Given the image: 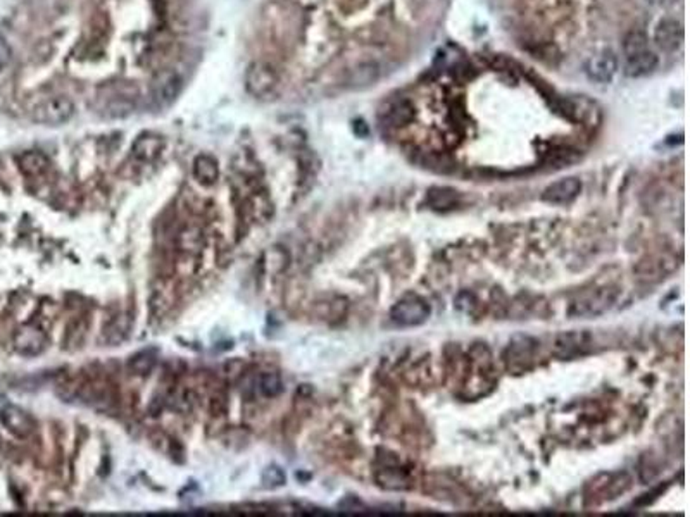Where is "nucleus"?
<instances>
[{
	"mask_svg": "<svg viewBox=\"0 0 690 517\" xmlns=\"http://www.w3.org/2000/svg\"><path fill=\"white\" fill-rule=\"evenodd\" d=\"M75 104L66 95H52L37 102L30 111V116L35 123L45 124V126H60L73 119Z\"/></svg>",
	"mask_w": 690,
	"mask_h": 517,
	"instance_id": "f257e3e1",
	"label": "nucleus"
},
{
	"mask_svg": "<svg viewBox=\"0 0 690 517\" xmlns=\"http://www.w3.org/2000/svg\"><path fill=\"white\" fill-rule=\"evenodd\" d=\"M280 76L268 63L255 60L245 71V90L257 100H269L278 92Z\"/></svg>",
	"mask_w": 690,
	"mask_h": 517,
	"instance_id": "f03ea898",
	"label": "nucleus"
},
{
	"mask_svg": "<svg viewBox=\"0 0 690 517\" xmlns=\"http://www.w3.org/2000/svg\"><path fill=\"white\" fill-rule=\"evenodd\" d=\"M101 111L108 117H124L135 109V95L133 89L127 85L109 86L104 95H98Z\"/></svg>",
	"mask_w": 690,
	"mask_h": 517,
	"instance_id": "7ed1b4c3",
	"label": "nucleus"
},
{
	"mask_svg": "<svg viewBox=\"0 0 690 517\" xmlns=\"http://www.w3.org/2000/svg\"><path fill=\"white\" fill-rule=\"evenodd\" d=\"M390 315L395 325L404 326V328L419 326L428 319L430 306L418 295H407L399 303H395Z\"/></svg>",
	"mask_w": 690,
	"mask_h": 517,
	"instance_id": "20e7f679",
	"label": "nucleus"
},
{
	"mask_svg": "<svg viewBox=\"0 0 690 517\" xmlns=\"http://www.w3.org/2000/svg\"><path fill=\"white\" fill-rule=\"evenodd\" d=\"M0 423L18 438H28L35 431L33 417L21 407L9 404L4 397H0Z\"/></svg>",
	"mask_w": 690,
	"mask_h": 517,
	"instance_id": "39448f33",
	"label": "nucleus"
},
{
	"mask_svg": "<svg viewBox=\"0 0 690 517\" xmlns=\"http://www.w3.org/2000/svg\"><path fill=\"white\" fill-rule=\"evenodd\" d=\"M183 79L180 74L174 71H161L154 76L151 85L152 100L159 105V107H166V105L173 104L177 100L178 95L181 93Z\"/></svg>",
	"mask_w": 690,
	"mask_h": 517,
	"instance_id": "423d86ee",
	"label": "nucleus"
},
{
	"mask_svg": "<svg viewBox=\"0 0 690 517\" xmlns=\"http://www.w3.org/2000/svg\"><path fill=\"white\" fill-rule=\"evenodd\" d=\"M76 395L85 402L87 405L97 407V409H109L114 402L113 385H109L104 379H94L78 386Z\"/></svg>",
	"mask_w": 690,
	"mask_h": 517,
	"instance_id": "0eeeda50",
	"label": "nucleus"
},
{
	"mask_svg": "<svg viewBox=\"0 0 690 517\" xmlns=\"http://www.w3.org/2000/svg\"><path fill=\"white\" fill-rule=\"evenodd\" d=\"M618 71V59L613 52H601L585 63V74L594 83L613 81Z\"/></svg>",
	"mask_w": 690,
	"mask_h": 517,
	"instance_id": "6e6552de",
	"label": "nucleus"
},
{
	"mask_svg": "<svg viewBox=\"0 0 690 517\" xmlns=\"http://www.w3.org/2000/svg\"><path fill=\"white\" fill-rule=\"evenodd\" d=\"M14 348L25 357H37L47 348V334L33 326H25L14 334Z\"/></svg>",
	"mask_w": 690,
	"mask_h": 517,
	"instance_id": "1a4fd4ad",
	"label": "nucleus"
},
{
	"mask_svg": "<svg viewBox=\"0 0 690 517\" xmlns=\"http://www.w3.org/2000/svg\"><path fill=\"white\" fill-rule=\"evenodd\" d=\"M654 41L661 51L675 52L684 41V28L675 19H663L654 30Z\"/></svg>",
	"mask_w": 690,
	"mask_h": 517,
	"instance_id": "9d476101",
	"label": "nucleus"
},
{
	"mask_svg": "<svg viewBox=\"0 0 690 517\" xmlns=\"http://www.w3.org/2000/svg\"><path fill=\"white\" fill-rule=\"evenodd\" d=\"M580 190L582 181L578 178H563V180L554 181V183L545 188L542 199L549 204H568L573 199H577Z\"/></svg>",
	"mask_w": 690,
	"mask_h": 517,
	"instance_id": "9b49d317",
	"label": "nucleus"
},
{
	"mask_svg": "<svg viewBox=\"0 0 690 517\" xmlns=\"http://www.w3.org/2000/svg\"><path fill=\"white\" fill-rule=\"evenodd\" d=\"M658 64H659L658 55H656L653 51L647 48V51L640 52V54L627 57V59H625L623 73L625 76H628V78H642V76L653 73L656 67H658Z\"/></svg>",
	"mask_w": 690,
	"mask_h": 517,
	"instance_id": "f8f14e48",
	"label": "nucleus"
},
{
	"mask_svg": "<svg viewBox=\"0 0 690 517\" xmlns=\"http://www.w3.org/2000/svg\"><path fill=\"white\" fill-rule=\"evenodd\" d=\"M164 148V140L159 135H152V133H143L139 138L133 142L132 152L139 161L151 162L161 155Z\"/></svg>",
	"mask_w": 690,
	"mask_h": 517,
	"instance_id": "ddd939ff",
	"label": "nucleus"
},
{
	"mask_svg": "<svg viewBox=\"0 0 690 517\" xmlns=\"http://www.w3.org/2000/svg\"><path fill=\"white\" fill-rule=\"evenodd\" d=\"M380 74H382V70L376 63L373 60H368V63H361L359 66L354 67L349 74V86L354 90H364L368 86L375 85L376 81L380 79Z\"/></svg>",
	"mask_w": 690,
	"mask_h": 517,
	"instance_id": "4468645a",
	"label": "nucleus"
},
{
	"mask_svg": "<svg viewBox=\"0 0 690 517\" xmlns=\"http://www.w3.org/2000/svg\"><path fill=\"white\" fill-rule=\"evenodd\" d=\"M193 176L199 183L211 186L218 181L219 178V166L218 161H216L212 155L202 154L197 155L196 161H193Z\"/></svg>",
	"mask_w": 690,
	"mask_h": 517,
	"instance_id": "2eb2a0df",
	"label": "nucleus"
},
{
	"mask_svg": "<svg viewBox=\"0 0 690 517\" xmlns=\"http://www.w3.org/2000/svg\"><path fill=\"white\" fill-rule=\"evenodd\" d=\"M18 164L23 174H26L28 178H37L49 169L51 162L41 152H25L19 155Z\"/></svg>",
	"mask_w": 690,
	"mask_h": 517,
	"instance_id": "dca6fc26",
	"label": "nucleus"
},
{
	"mask_svg": "<svg viewBox=\"0 0 690 517\" xmlns=\"http://www.w3.org/2000/svg\"><path fill=\"white\" fill-rule=\"evenodd\" d=\"M413 116L414 109L407 100H395L385 109V119L390 123V126H404V124L411 123Z\"/></svg>",
	"mask_w": 690,
	"mask_h": 517,
	"instance_id": "f3484780",
	"label": "nucleus"
},
{
	"mask_svg": "<svg viewBox=\"0 0 690 517\" xmlns=\"http://www.w3.org/2000/svg\"><path fill=\"white\" fill-rule=\"evenodd\" d=\"M178 247L180 250L186 254H197L200 252L202 247H204V237H202V231L197 226H186L185 230L180 231V237H178Z\"/></svg>",
	"mask_w": 690,
	"mask_h": 517,
	"instance_id": "a211bd4d",
	"label": "nucleus"
},
{
	"mask_svg": "<svg viewBox=\"0 0 690 517\" xmlns=\"http://www.w3.org/2000/svg\"><path fill=\"white\" fill-rule=\"evenodd\" d=\"M647 48H649V40H647V35L644 32L634 30V32H630L627 37H625L623 40L625 59H627V57L640 54V52L647 51Z\"/></svg>",
	"mask_w": 690,
	"mask_h": 517,
	"instance_id": "6ab92c4d",
	"label": "nucleus"
},
{
	"mask_svg": "<svg viewBox=\"0 0 690 517\" xmlns=\"http://www.w3.org/2000/svg\"><path fill=\"white\" fill-rule=\"evenodd\" d=\"M129 371L136 376H147L151 374L152 369L155 367V355L152 352H139L129 359L128 362Z\"/></svg>",
	"mask_w": 690,
	"mask_h": 517,
	"instance_id": "aec40b11",
	"label": "nucleus"
},
{
	"mask_svg": "<svg viewBox=\"0 0 690 517\" xmlns=\"http://www.w3.org/2000/svg\"><path fill=\"white\" fill-rule=\"evenodd\" d=\"M456 199H457V192L456 190H452V188H440V186H437V188H432L428 192V202L432 207H435V209H447V207H451L452 204L456 202Z\"/></svg>",
	"mask_w": 690,
	"mask_h": 517,
	"instance_id": "412c9836",
	"label": "nucleus"
},
{
	"mask_svg": "<svg viewBox=\"0 0 690 517\" xmlns=\"http://www.w3.org/2000/svg\"><path fill=\"white\" fill-rule=\"evenodd\" d=\"M259 390L264 397H276V395L281 393L283 390V383H281V378L276 374V372H264V374L259 376Z\"/></svg>",
	"mask_w": 690,
	"mask_h": 517,
	"instance_id": "4be33fe9",
	"label": "nucleus"
},
{
	"mask_svg": "<svg viewBox=\"0 0 690 517\" xmlns=\"http://www.w3.org/2000/svg\"><path fill=\"white\" fill-rule=\"evenodd\" d=\"M511 352V366H516L520 364V367L523 369V359L530 360L533 357V347L530 345L528 338H521V343H513L509 347Z\"/></svg>",
	"mask_w": 690,
	"mask_h": 517,
	"instance_id": "5701e85b",
	"label": "nucleus"
},
{
	"mask_svg": "<svg viewBox=\"0 0 690 517\" xmlns=\"http://www.w3.org/2000/svg\"><path fill=\"white\" fill-rule=\"evenodd\" d=\"M262 481H264L268 486H280V485H283V483H285L283 471H281L280 467H276V466L268 467V469L264 471V474H262Z\"/></svg>",
	"mask_w": 690,
	"mask_h": 517,
	"instance_id": "b1692460",
	"label": "nucleus"
},
{
	"mask_svg": "<svg viewBox=\"0 0 690 517\" xmlns=\"http://www.w3.org/2000/svg\"><path fill=\"white\" fill-rule=\"evenodd\" d=\"M209 407H211V412L215 414V416H219V414H223L224 412V409H226V395H224V391H215L212 393V397H211V400H209Z\"/></svg>",
	"mask_w": 690,
	"mask_h": 517,
	"instance_id": "393cba45",
	"label": "nucleus"
},
{
	"mask_svg": "<svg viewBox=\"0 0 690 517\" xmlns=\"http://www.w3.org/2000/svg\"><path fill=\"white\" fill-rule=\"evenodd\" d=\"M11 55H13V52H11L9 44H7L6 37H4L2 30H0V71H4L9 66Z\"/></svg>",
	"mask_w": 690,
	"mask_h": 517,
	"instance_id": "a878e982",
	"label": "nucleus"
},
{
	"mask_svg": "<svg viewBox=\"0 0 690 517\" xmlns=\"http://www.w3.org/2000/svg\"><path fill=\"white\" fill-rule=\"evenodd\" d=\"M651 4H666V2H673V0H647Z\"/></svg>",
	"mask_w": 690,
	"mask_h": 517,
	"instance_id": "bb28decb",
	"label": "nucleus"
}]
</instances>
